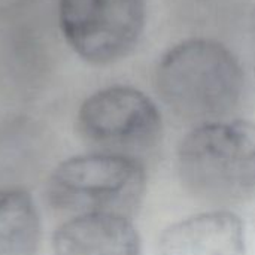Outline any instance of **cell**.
I'll return each instance as SVG.
<instances>
[{"instance_id": "obj_1", "label": "cell", "mask_w": 255, "mask_h": 255, "mask_svg": "<svg viewBox=\"0 0 255 255\" xmlns=\"http://www.w3.org/2000/svg\"><path fill=\"white\" fill-rule=\"evenodd\" d=\"M161 100L190 121H218L232 112L244 91V70L223 43L197 37L170 48L155 69Z\"/></svg>"}, {"instance_id": "obj_3", "label": "cell", "mask_w": 255, "mask_h": 255, "mask_svg": "<svg viewBox=\"0 0 255 255\" xmlns=\"http://www.w3.org/2000/svg\"><path fill=\"white\" fill-rule=\"evenodd\" d=\"M146 191L143 164L130 155L96 152L72 157L55 167L46 184L51 206L75 215L131 217Z\"/></svg>"}, {"instance_id": "obj_6", "label": "cell", "mask_w": 255, "mask_h": 255, "mask_svg": "<svg viewBox=\"0 0 255 255\" xmlns=\"http://www.w3.org/2000/svg\"><path fill=\"white\" fill-rule=\"evenodd\" d=\"M160 255H245L242 218L226 209L202 212L169 226L158 242Z\"/></svg>"}, {"instance_id": "obj_7", "label": "cell", "mask_w": 255, "mask_h": 255, "mask_svg": "<svg viewBox=\"0 0 255 255\" xmlns=\"http://www.w3.org/2000/svg\"><path fill=\"white\" fill-rule=\"evenodd\" d=\"M55 255H140V238L128 217L75 215L52 236Z\"/></svg>"}, {"instance_id": "obj_5", "label": "cell", "mask_w": 255, "mask_h": 255, "mask_svg": "<svg viewBox=\"0 0 255 255\" xmlns=\"http://www.w3.org/2000/svg\"><path fill=\"white\" fill-rule=\"evenodd\" d=\"M58 19L72 49L91 64H111L139 43L146 22L145 0H60Z\"/></svg>"}, {"instance_id": "obj_2", "label": "cell", "mask_w": 255, "mask_h": 255, "mask_svg": "<svg viewBox=\"0 0 255 255\" xmlns=\"http://www.w3.org/2000/svg\"><path fill=\"white\" fill-rule=\"evenodd\" d=\"M178 173L194 196L238 203L255 196V124L211 121L193 128L178 149Z\"/></svg>"}, {"instance_id": "obj_8", "label": "cell", "mask_w": 255, "mask_h": 255, "mask_svg": "<svg viewBox=\"0 0 255 255\" xmlns=\"http://www.w3.org/2000/svg\"><path fill=\"white\" fill-rule=\"evenodd\" d=\"M40 242V218L28 193L0 190V255H36Z\"/></svg>"}, {"instance_id": "obj_4", "label": "cell", "mask_w": 255, "mask_h": 255, "mask_svg": "<svg viewBox=\"0 0 255 255\" xmlns=\"http://www.w3.org/2000/svg\"><path fill=\"white\" fill-rule=\"evenodd\" d=\"M79 134L103 152L133 154L154 149L163 136L157 105L131 87H108L90 96L78 112Z\"/></svg>"}]
</instances>
